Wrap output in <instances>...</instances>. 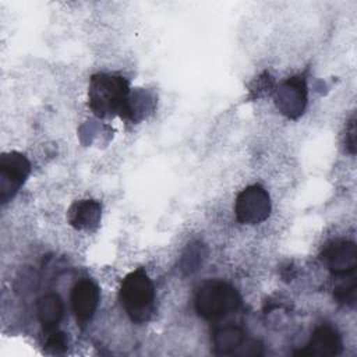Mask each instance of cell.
<instances>
[{"label":"cell","mask_w":357,"mask_h":357,"mask_svg":"<svg viewBox=\"0 0 357 357\" xmlns=\"http://www.w3.org/2000/svg\"><path fill=\"white\" fill-rule=\"evenodd\" d=\"M340 351H342V337L339 331L331 324H321L314 329L304 349L296 351V356L328 357V356H337Z\"/></svg>","instance_id":"9c48e42d"},{"label":"cell","mask_w":357,"mask_h":357,"mask_svg":"<svg viewBox=\"0 0 357 357\" xmlns=\"http://www.w3.org/2000/svg\"><path fill=\"white\" fill-rule=\"evenodd\" d=\"M324 264L333 276H350L357 268V248L354 241L333 240L321 254Z\"/></svg>","instance_id":"52a82bcc"},{"label":"cell","mask_w":357,"mask_h":357,"mask_svg":"<svg viewBox=\"0 0 357 357\" xmlns=\"http://www.w3.org/2000/svg\"><path fill=\"white\" fill-rule=\"evenodd\" d=\"M119 300L128 318L146 324L155 312V286L144 268H137L121 280Z\"/></svg>","instance_id":"7a4b0ae2"},{"label":"cell","mask_w":357,"mask_h":357,"mask_svg":"<svg viewBox=\"0 0 357 357\" xmlns=\"http://www.w3.org/2000/svg\"><path fill=\"white\" fill-rule=\"evenodd\" d=\"M31 173V162L17 151L3 153L0 158V201L7 204L18 192Z\"/></svg>","instance_id":"5b68a950"},{"label":"cell","mask_w":357,"mask_h":357,"mask_svg":"<svg viewBox=\"0 0 357 357\" xmlns=\"http://www.w3.org/2000/svg\"><path fill=\"white\" fill-rule=\"evenodd\" d=\"M130 98L128 81L119 74L98 73L91 77L88 106L96 117L106 119L121 114Z\"/></svg>","instance_id":"6da1fadb"},{"label":"cell","mask_w":357,"mask_h":357,"mask_svg":"<svg viewBox=\"0 0 357 357\" xmlns=\"http://www.w3.org/2000/svg\"><path fill=\"white\" fill-rule=\"evenodd\" d=\"M102 205L95 199L74 202L67 213L68 223L77 230H93L99 226Z\"/></svg>","instance_id":"30bf717a"},{"label":"cell","mask_w":357,"mask_h":357,"mask_svg":"<svg viewBox=\"0 0 357 357\" xmlns=\"http://www.w3.org/2000/svg\"><path fill=\"white\" fill-rule=\"evenodd\" d=\"M333 297L336 303L346 305V307H354L356 304V297H357V282L356 278L351 276L349 280L340 283L337 287L333 290Z\"/></svg>","instance_id":"4fadbf2b"},{"label":"cell","mask_w":357,"mask_h":357,"mask_svg":"<svg viewBox=\"0 0 357 357\" xmlns=\"http://www.w3.org/2000/svg\"><path fill=\"white\" fill-rule=\"evenodd\" d=\"M68 349V337L61 331L49 332L45 340V351L50 354H63Z\"/></svg>","instance_id":"5bb4252c"},{"label":"cell","mask_w":357,"mask_h":357,"mask_svg":"<svg viewBox=\"0 0 357 357\" xmlns=\"http://www.w3.org/2000/svg\"><path fill=\"white\" fill-rule=\"evenodd\" d=\"M247 336L243 328L236 325L219 326L212 333V351L216 356H237Z\"/></svg>","instance_id":"8fae6325"},{"label":"cell","mask_w":357,"mask_h":357,"mask_svg":"<svg viewBox=\"0 0 357 357\" xmlns=\"http://www.w3.org/2000/svg\"><path fill=\"white\" fill-rule=\"evenodd\" d=\"M36 315L46 333L56 331L64 317V303L61 297L56 293L42 296L36 303Z\"/></svg>","instance_id":"7c38bea8"},{"label":"cell","mask_w":357,"mask_h":357,"mask_svg":"<svg viewBox=\"0 0 357 357\" xmlns=\"http://www.w3.org/2000/svg\"><path fill=\"white\" fill-rule=\"evenodd\" d=\"M344 145H346V149L351 155H354V152H356V116L354 114H351V117L349 120V124L346 127Z\"/></svg>","instance_id":"9a60e30c"},{"label":"cell","mask_w":357,"mask_h":357,"mask_svg":"<svg viewBox=\"0 0 357 357\" xmlns=\"http://www.w3.org/2000/svg\"><path fill=\"white\" fill-rule=\"evenodd\" d=\"M241 305L238 291L223 280L202 283L194 296V308L198 317L206 321H219L234 314Z\"/></svg>","instance_id":"3957f363"},{"label":"cell","mask_w":357,"mask_h":357,"mask_svg":"<svg viewBox=\"0 0 357 357\" xmlns=\"http://www.w3.org/2000/svg\"><path fill=\"white\" fill-rule=\"evenodd\" d=\"M236 219L241 225H259L271 215V197L259 184L241 190L234 202Z\"/></svg>","instance_id":"277c9868"},{"label":"cell","mask_w":357,"mask_h":357,"mask_svg":"<svg viewBox=\"0 0 357 357\" xmlns=\"http://www.w3.org/2000/svg\"><path fill=\"white\" fill-rule=\"evenodd\" d=\"M275 105L283 116L298 119L307 107V82L304 75H294L282 82L275 92Z\"/></svg>","instance_id":"8992f818"},{"label":"cell","mask_w":357,"mask_h":357,"mask_svg":"<svg viewBox=\"0 0 357 357\" xmlns=\"http://www.w3.org/2000/svg\"><path fill=\"white\" fill-rule=\"evenodd\" d=\"M70 300L75 321L81 328H84L93 318L98 310L100 301L99 286L93 280L84 278L73 286Z\"/></svg>","instance_id":"ba28073f"}]
</instances>
